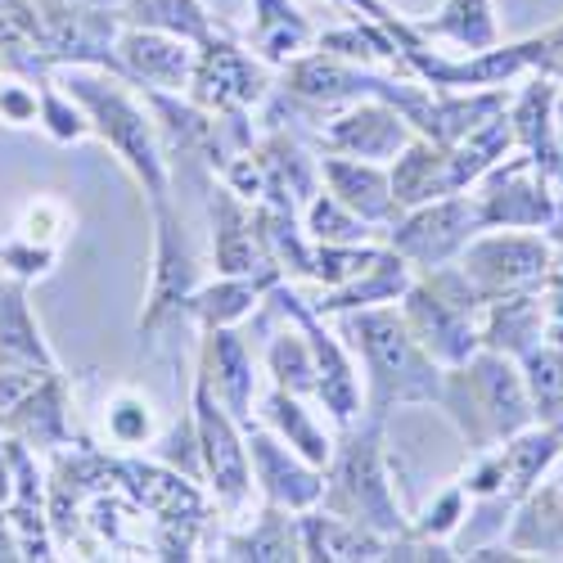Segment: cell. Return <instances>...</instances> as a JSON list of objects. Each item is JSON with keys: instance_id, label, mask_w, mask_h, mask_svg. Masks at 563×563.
Returning <instances> with one entry per match:
<instances>
[{"instance_id": "8", "label": "cell", "mask_w": 563, "mask_h": 563, "mask_svg": "<svg viewBox=\"0 0 563 563\" xmlns=\"http://www.w3.org/2000/svg\"><path fill=\"white\" fill-rule=\"evenodd\" d=\"M483 230L487 225H483L478 199L468 190H460V195H446V199H433V203L406 208L388 230V249H397L410 266L429 271V266L455 262L464 253V244Z\"/></svg>"}, {"instance_id": "7", "label": "cell", "mask_w": 563, "mask_h": 563, "mask_svg": "<svg viewBox=\"0 0 563 563\" xmlns=\"http://www.w3.org/2000/svg\"><path fill=\"white\" fill-rule=\"evenodd\" d=\"M474 199L487 230H550L563 203V185L537 172L532 158L519 150V154H505L474 185Z\"/></svg>"}, {"instance_id": "23", "label": "cell", "mask_w": 563, "mask_h": 563, "mask_svg": "<svg viewBox=\"0 0 563 563\" xmlns=\"http://www.w3.org/2000/svg\"><path fill=\"white\" fill-rule=\"evenodd\" d=\"M302 532V559H384L388 537L369 532L352 519H339V514H307L298 519Z\"/></svg>"}, {"instance_id": "16", "label": "cell", "mask_w": 563, "mask_h": 563, "mask_svg": "<svg viewBox=\"0 0 563 563\" xmlns=\"http://www.w3.org/2000/svg\"><path fill=\"white\" fill-rule=\"evenodd\" d=\"M320 176H324V185H330V195L343 208H352L365 225H393L401 217V208L393 199V180L379 163L334 154V158L320 163Z\"/></svg>"}, {"instance_id": "4", "label": "cell", "mask_w": 563, "mask_h": 563, "mask_svg": "<svg viewBox=\"0 0 563 563\" xmlns=\"http://www.w3.org/2000/svg\"><path fill=\"white\" fill-rule=\"evenodd\" d=\"M384 419L369 415V424L347 433L334 455H330V474H324V509L352 519L379 537H397L406 532V514L397 505V492L388 483V451H384Z\"/></svg>"}, {"instance_id": "17", "label": "cell", "mask_w": 563, "mask_h": 563, "mask_svg": "<svg viewBox=\"0 0 563 563\" xmlns=\"http://www.w3.org/2000/svg\"><path fill=\"white\" fill-rule=\"evenodd\" d=\"M122 68L140 81H150L158 90H185L195 73V51L190 41H180L172 32H154V27H131L122 41Z\"/></svg>"}, {"instance_id": "18", "label": "cell", "mask_w": 563, "mask_h": 563, "mask_svg": "<svg viewBox=\"0 0 563 563\" xmlns=\"http://www.w3.org/2000/svg\"><path fill=\"white\" fill-rule=\"evenodd\" d=\"M393 199L397 208H419V203H433V199H446V195H460L455 180H451V154L438 140H424V135H410V145L393 158Z\"/></svg>"}, {"instance_id": "31", "label": "cell", "mask_w": 563, "mask_h": 563, "mask_svg": "<svg viewBox=\"0 0 563 563\" xmlns=\"http://www.w3.org/2000/svg\"><path fill=\"white\" fill-rule=\"evenodd\" d=\"M266 369L275 374V388H285L294 397H316V356H311V343L298 330H279L266 347Z\"/></svg>"}, {"instance_id": "39", "label": "cell", "mask_w": 563, "mask_h": 563, "mask_svg": "<svg viewBox=\"0 0 563 563\" xmlns=\"http://www.w3.org/2000/svg\"><path fill=\"white\" fill-rule=\"evenodd\" d=\"M0 496H5V464H0Z\"/></svg>"}, {"instance_id": "36", "label": "cell", "mask_w": 563, "mask_h": 563, "mask_svg": "<svg viewBox=\"0 0 563 563\" xmlns=\"http://www.w3.org/2000/svg\"><path fill=\"white\" fill-rule=\"evenodd\" d=\"M343 5H361V10H369V14H374V19H379V23H388V19H397L393 10H384V5H379V0H343Z\"/></svg>"}, {"instance_id": "11", "label": "cell", "mask_w": 563, "mask_h": 563, "mask_svg": "<svg viewBox=\"0 0 563 563\" xmlns=\"http://www.w3.org/2000/svg\"><path fill=\"white\" fill-rule=\"evenodd\" d=\"M244 446H249V468L266 496V505H279L289 514H307L320 492H324V474L302 460L285 438L271 433V429H249L244 433Z\"/></svg>"}, {"instance_id": "26", "label": "cell", "mask_w": 563, "mask_h": 563, "mask_svg": "<svg viewBox=\"0 0 563 563\" xmlns=\"http://www.w3.org/2000/svg\"><path fill=\"white\" fill-rule=\"evenodd\" d=\"M225 559H257V563H285V559H302V532L298 519H289V509L266 505V514L249 528L234 532L225 541Z\"/></svg>"}, {"instance_id": "12", "label": "cell", "mask_w": 563, "mask_h": 563, "mask_svg": "<svg viewBox=\"0 0 563 563\" xmlns=\"http://www.w3.org/2000/svg\"><path fill=\"white\" fill-rule=\"evenodd\" d=\"M415 126L384 100H356L347 109H339L324 126V145L347 158H365V163H388L410 145Z\"/></svg>"}, {"instance_id": "19", "label": "cell", "mask_w": 563, "mask_h": 563, "mask_svg": "<svg viewBox=\"0 0 563 563\" xmlns=\"http://www.w3.org/2000/svg\"><path fill=\"white\" fill-rule=\"evenodd\" d=\"M199 374L212 384L217 401H221L234 419H249L257 374H253L249 347L240 343V334H230V324H225V330H208V334H203V365H199Z\"/></svg>"}, {"instance_id": "3", "label": "cell", "mask_w": 563, "mask_h": 563, "mask_svg": "<svg viewBox=\"0 0 563 563\" xmlns=\"http://www.w3.org/2000/svg\"><path fill=\"white\" fill-rule=\"evenodd\" d=\"M483 298L464 279L460 262L429 266L419 279H410L401 294V320L442 369L468 361L483 347Z\"/></svg>"}, {"instance_id": "25", "label": "cell", "mask_w": 563, "mask_h": 563, "mask_svg": "<svg viewBox=\"0 0 563 563\" xmlns=\"http://www.w3.org/2000/svg\"><path fill=\"white\" fill-rule=\"evenodd\" d=\"M419 36H442L455 41L464 55L474 51H492L500 41V23H496V5L492 0H442V10L415 27Z\"/></svg>"}, {"instance_id": "35", "label": "cell", "mask_w": 563, "mask_h": 563, "mask_svg": "<svg viewBox=\"0 0 563 563\" xmlns=\"http://www.w3.org/2000/svg\"><path fill=\"white\" fill-rule=\"evenodd\" d=\"M541 320H545V343L563 347V249L554 244V262L541 285Z\"/></svg>"}, {"instance_id": "14", "label": "cell", "mask_w": 563, "mask_h": 563, "mask_svg": "<svg viewBox=\"0 0 563 563\" xmlns=\"http://www.w3.org/2000/svg\"><path fill=\"white\" fill-rule=\"evenodd\" d=\"M158 212V244H154V289H150V307H145V320H140V334H154L158 324L190 307L195 289H199V266L190 257V244H185V234L176 225V217L167 212V199L154 203Z\"/></svg>"}, {"instance_id": "5", "label": "cell", "mask_w": 563, "mask_h": 563, "mask_svg": "<svg viewBox=\"0 0 563 563\" xmlns=\"http://www.w3.org/2000/svg\"><path fill=\"white\" fill-rule=\"evenodd\" d=\"M455 262L483 302L509 294H537L554 262V240L550 230H483L464 244Z\"/></svg>"}, {"instance_id": "9", "label": "cell", "mask_w": 563, "mask_h": 563, "mask_svg": "<svg viewBox=\"0 0 563 563\" xmlns=\"http://www.w3.org/2000/svg\"><path fill=\"white\" fill-rule=\"evenodd\" d=\"M266 86H271V73L262 59H253L249 51H240L234 41L225 36H208L199 45V55H195V73H190V100L217 118H234V113H244L253 109L262 96H266Z\"/></svg>"}, {"instance_id": "24", "label": "cell", "mask_w": 563, "mask_h": 563, "mask_svg": "<svg viewBox=\"0 0 563 563\" xmlns=\"http://www.w3.org/2000/svg\"><path fill=\"white\" fill-rule=\"evenodd\" d=\"M275 279H279V271L225 275V279H217V285H208V289H195L190 311L203 320V330H225V324H240L257 307V298L266 289H275Z\"/></svg>"}, {"instance_id": "28", "label": "cell", "mask_w": 563, "mask_h": 563, "mask_svg": "<svg viewBox=\"0 0 563 563\" xmlns=\"http://www.w3.org/2000/svg\"><path fill=\"white\" fill-rule=\"evenodd\" d=\"M253 45L271 64H289L311 41V23L289 5V0H253Z\"/></svg>"}, {"instance_id": "13", "label": "cell", "mask_w": 563, "mask_h": 563, "mask_svg": "<svg viewBox=\"0 0 563 563\" xmlns=\"http://www.w3.org/2000/svg\"><path fill=\"white\" fill-rule=\"evenodd\" d=\"M275 298L285 302V311L302 324V334H307V343H311V356H316V397L324 401V410H330L339 424H352L356 410H361V379H356L347 352H343L339 339L320 324V311L302 307V298H294V294H285V289H275Z\"/></svg>"}, {"instance_id": "20", "label": "cell", "mask_w": 563, "mask_h": 563, "mask_svg": "<svg viewBox=\"0 0 563 563\" xmlns=\"http://www.w3.org/2000/svg\"><path fill=\"white\" fill-rule=\"evenodd\" d=\"M519 554H563V474H550L514 505V523L505 537Z\"/></svg>"}, {"instance_id": "6", "label": "cell", "mask_w": 563, "mask_h": 563, "mask_svg": "<svg viewBox=\"0 0 563 563\" xmlns=\"http://www.w3.org/2000/svg\"><path fill=\"white\" fill-rule=\"evenodd\" d=\"M73 96L96 113L100 122V135L118 150V158L140 176V185L150 190L154 203L167 199V163H163V150H158V135H154V122L145 118L122 86L113 81H90V77H77L73 81Z\"/></svg>"}, {"instance_id": "38", "label": "cell", "mask_w": 563, "mask_h": 563, "mask_svg": "<svg viewBox=\"0 0 563 563\" xmlns=\"http://www.w3.org/2000/svg\"><path fill=\"white\" fill-rule=\"evenodd\" d=\"M554 122H559V154H563V90H559V104H554Z\"/></svg>"}, {"instance_id": "21", "label": "cell", "mask_w": 563, "mask_h": 563, "mask_svg": "<svg viewBox=\"0 0 563 563\" xmlns=\"http://www.w3.org/2000/svg\"><path fill=\"white\" fill-rule=\"evenodd\" d=\"M410 285V262L397 253V249H379L374 262L365 271H356L347 285L330 289L316 311L320 316H334V311H365V307H384V302H397Z\"/></svg>"}, {"instance_id": "15", "label": "cell", "mask_w": 563, "mask_h": 563, "mask_svg": "<svg viewBox=\"0 0 563 563\" xmlns=\"http://www.w3.org/2000/svg\"><path fill=\"white\" fill-rule=\"evenodd\" d=\"M554 104H559V86L550 77L532 73L528 86H519L509 96V126H514V150H523L537 172H545L554 185H563V154H559Z\"/></svg>"}, {"instance_id": "1", "label": "cell", "mask_w": 563, "mask_h": 563, "mask_svg": "<svg viewBox=\"0 0 563 563\" xmlns=\"http://www.w3.org/2000/svg\"><path fill=\"white\" fill-rule=\"evenodd\" d=\"M438 406L446 410L455 433L464 438L468 455L492 451V446L509 442L514 433L537 424L519 361L505 352H492V347H478L468 361L442 369Z\"/></svg>"}, {"instance_id": "40", "label": "cell", "mask_w": 563, "mask_h": 563, "mask_svg": "<svg viewBox=\"0 0 563 563\" xmlns=\"http://www.w3.org/2000/svg\"><path fill=\"white\" fill-rule=\"evenodd\" d=\"M90 5H109V0H90Z\"/></svg>"}, {"instance_id": "2", "label": "cell", "mask_w": 563, "mask_h": 563, "mask_svg": "<svg viewBox=\"0 0 563 563\" xmlns=\"http://www.w3.org/2000/svg\"><path fill=\"white\" fill-rule=\"evenodd\" d=\"M352 334L365 361V401L369 415L384 419L397 406L438 401L442 393V365L415 343L397 307H365L352 316Z\"/></svg>"}, {"instance_id": "30", "label": "cell", "mask_w": 563, "mask_h": 563, "mask_svg": "<svg viewBox=\"0 0 563 563\" xmlns=\"http://www.w3.org/2000/svg\"><path fill=\"white\" fill-rule=\"evenodd\" d=\"M126 19H131V27L172 32L190 45H203L212 36V19L199 0H126Z\"/></svg>"}, {"instance_id": "27", "label": "cell", "mask_w": 563, "mask_h": 563, "mask_svg": "<svg viewBox=\"0 0 563 563\" xmlns=\"http://www.w3.org/2000/svg\"><path fill=\"white\" fill-rule=\"evenodd\" d=\"M266 424H271V433H279L285 438L302 460H311L316 468H324L330 464V455H334V442H330V433H324L320 424H316V415L294 397V393H285V388H275L271 397H266Z\"/></svg>"}, {"instance_id": "32", "label": "cell", "mask_w": 563, "mask_h": 563, "mask_svg": "<svg viewBox=\"0 0 563 563\" xmlns=\"http://www.w3.org/2000/svg\"><path fill=\"white\" fill-rule=\"evenodd\" d=\"M307 230L320 244H361L365 240V221L343 208L334 195H311L307 203Z\"/></svg>"}, {"instance_id": "10", "label": "cell", "mask_w": 563, "mask_h": 563, "mask_svg": "<svg viewBox=\"0 0 563 563\" xmlns=\"http://www.w3.org/2000/svg\"><path fill=\"white\" fill-rule=\"evenodd\" d=\"M195 433H199V460L203 474L225 509H240L253 492V468H249V446L244 433L234 429V415L217 401L212 384L199 374L195 384Z\"/></svg>"}, {"instance_id": "33", "label": "cell", "mask_w": 563, "mask_h": 563, "mask_svg": "<svg viewBox=\"0 0 563 563\" xmlns=\"http://www.w3.org/2000/svg\"><path fill=\"white\" fill-rule=\"evenodd\" d=\"M464 496H468L464 483H451V487L410 523V532H415V537H429V541H446L451 532H460V523L468 519V514H464Z\"/></svg>"}, {"instance_id": "29", "label": "cell", "mask_w": 563, "mask_h": 563, "mask_svg": "<svg viewBox=\"0 0 563 563\" xmlns=\"http://www.w3.org/2000/svg\"><path fill=\"white\" fill-rule=\"evenodd\" d=\"M519 369H523V388L537 410V424L563 429V347L541 339L532 352L519 356Z\"/></svg>"}, {"instance_id": "34", "label": "cell", "mask_w": 563, "mask_h": 563, "mask_svg": "<svg viewBox=\"0 0 563 563\" xmlns=\"http://www.w3.org/2000/svg\"><path fill=\"white\" fill-rule=\"evenodd\" d=\"M109 433H113L118 442H126V446L150 442V433H154V415H150V406H145V401H135V397H118L113 410H109Z\"/></svg>"}, {"instance_id": "22", "label": "cell", "mask_w": 563, "mask_h": 563, "mask_svg": "<svg viewBox=\"0 0 563 563\" xmlns=\"http://www.w3.org/2000/svg\"><path fill=\"white\" fill-rule=\"evenodd\" d=\"M545 339V320H541V289L537 294H509L483 307V347L505 352L519 361Z\"/></svg>"}, {"instance_id": "37", "label": "cell", "mask_w": 563, "mask_h": 563, "mask_svg": "<svg viewBox=\"0 0 563 563\" xmlns=\"http://www.w3.org/2000/svg\"><path fill=\"white\" fill-rule=\"evenodd\" d=\"M550 240L563 249V203H559V217H554V225H550Z\"/></svg>"}]
</instances>
